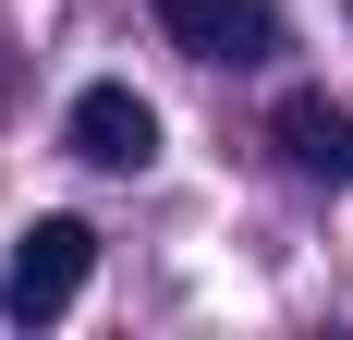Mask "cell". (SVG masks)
<instances>
[{
    "mask_svg": "<svg viewBox=\"0 0 353 340\" xmlns=\"http://www.w3.org/2000/svg\"><path fill=\"white\" fill-rule=\"evenodd\" d=\"M159 25L183 61H281V0H159Z\"/></svg>",
    "mask_w": 353,
    "mask_h": 340,
    "instance_id": "2",
    "label": "cell"
},
{
    "mask_svg": "<svg viewBox=\"0 0 353 340\" xmlns=\"http://www.w3.org/2000/svg\"><path fill=\"white\" fill-rule=\"evenodd\" d=\"M12 98H25V61H12V49H0V122H12Z\"/></svg>",
    "mask_w": 353,
    "mask_h": 340,
    "instance_id": "5",
    "label": "cell"
},
{
    "mask_svg": "<svg viewBox=\"0 0 353 340\" xmlns=\"http://www.w3.org/2000/svg\"><path fill=\"white\" fill-rule=\"evenodd\" d=\"M85 268H98V231H85V219H25L12 268H0V316H12V328H49V316L85 292Z\"/></svg>",
    "mask_w": 353,
    "mask_h": 340,
    "instance_id": "1",
    "label": "cell"
},
{
    "mask_svg": "<svg viewBox=\"0 0 353 340\" xmlns=\"http://www.w3.org/2000/svg\"><path fill=\"white\" fill-rule=\"evenodd\" d=\"M268 146H281V170H292V182H329V195L353 182V109L329 98V85H292V98H281V122H268Z\"/></svg>",
    "mask_w": 353,
    "mask_h": 340,
    "instance_id": "3",
    "label": "cell"
},
{
    "mask_svg": "<svg viewBox=\"0 0 353 340\" xmlns=\"http://www.w3.org/2000/svg\"><path fill=\"white\" fill-rule=\"evenodd\" d=\"M73 158L85 170H146L159 158V109H146L134 85H85V98H73Z\"/></svg>",
    "mask_w": 353,
    "mask_h": 340,
    "instance_id": "4",
    "label": "cell"
}]
</instances>
